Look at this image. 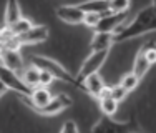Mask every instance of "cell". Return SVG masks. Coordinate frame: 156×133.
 Returning a JSON list of instances; mask_svg holds the SVG:
<instances>
[{
	"label": "cell",
	"instance_id": "obj_5",
	"mask_svg": "<svg viewBox=\"0 0 156 133\" xmlns=\"http://www.w3.org/2000/svg\"><path fill=\"white\" fill-rule=\"evenodd\" d=\"M0 82L5 85L10 92H15L20 97H30L32 95V88H28L23 83L20 73L10 70L9 66H5L3 63H0Z\"/></svg>",
	"mask_w": 156,
	"mask_h": 133
},
{
	"label": "cell",
	"instance_id": "obj_28",
	"mask_svg": "<svg viewBox=\"0 0 156 133\" xmlns=\"http://www.w3.org/2000/svg\"><path fill=\"white\" fill-rule=\"evenodd\" d=\"M151 5H153V9L156 10V0H151Z\"/></svg>",
	"mask_w": 156,
	"mask_h": 133
},
{
	"label": "cell",
	"instance_id": "obj_12",
	"mask_svg": "<svg viewBox=\"0 0 156 133\" xmlns=\"http://www.w3.org/2000/svg\"><path fill=\"white\" fill-rule=\"evenodd\" d=\"M106 87H108V85H106L105 80L100 77V73H95V75L87 77V78L81 82V90L87 92L90 97H93V98H96V100L101 97L103 90H105Z\"/></svg>",
	"mask_w": 156,
	"mask_h": 133
},
{
	"label": "cell",
	"instance_id": "obj_4",
	"mask_svg": "<svg viewBox=\"0 0 156 133\" xmlns=\"http://www.w3.org/2000/svg\"><path fill=\"white\" fill-rule=\"evenodd\" d=\"M108 55H110V50L91 52V53L88 55L87 58H85V62L81 63L80 70H78V73H76L78 82L81 83L85 78H87V77L95 75V73H100L101 66L105 65V62H106V60H108Z\"/></svg>",
	"mask_w": 156,
	"mask_h": 133
},
{
	"label": "cell",
	"instance_id": "obj_18",
	"mask_svg": "<svg viewBox=\"0 0 156 133\" xmlns=\"http://www.w3.org/2000/svg\"><path fill=\"white\" fill-rule=\"evenodd\" d=\"M150 68H151V65L148 63V60H146V57H144L143 50L140 49L138 52H136V55H135V60H133L131 72L135 73V75L138 77L140 80H143L144 77H146V73L150 72Z\"/></svg>",
	"mask_w": 156,
	"mask_h": 133
},
{
	"label": "cell",
	"instance_id": "obj_27",
	"mask_svg": "<svg viewBox=\"0 0 156 133\" xmlns=\"http://www.w3.org/2000/svg\"><path fill=\"white\" fill-rule=\"evenodd\" d=\"M3 38H5V27H0V45H2Z\"/></svg>",
	"mask_w": 156,
	"mask_h": 133
},
{
	"label": "cell",
	"instance_id": "obj_7",
	"mask_svg": "<svg viewBox=\"0 0 156 133\" xmlns=\"http://www.w3.org/2000/svg\"><path fill=\"white\" fill-rule=\"evenodd\" d=\"M53 97H55V95L51 93V92L48 90L47 87H37V88H33V90H32V95H30V97H22V100L27 103L30 110L37 112V110L47 106L48 103L53 100Z\"/></svg>",
	"mask_w": 156,
	"mask_h": 133
},
{
	"label": "cell",
	"instance_id": "obj_16",
	"mask_svg": "<svg viewBox=\"0 0 156 133\" xmlns=\"http://www.w3.org/2000/svg\"><path fill=\"white\" fill-rule=\"evenodd\" d=\"M113 43H115V37H113V33L95 32V33H93V38H91V42H90V52L110 50Z\"/></svg>",
	"mask_w": 156,
	"mask_h": 133
},
{
	"label": "cell",
	"instance_id": "obj_26",
	"mask_svg": "<svg viewBox=\"0 0 156 133\" xmlns=\"http://www.w3.org/2000/svg\"><path fill=\"white\" fill-rule=\"evenodd\" d=\"M7 92H10V90H9V88H7V87H5V85H3L2 82H0V98H2L3 95L7 93Z\"/></svg>",
	"mask_w": 156,
	"mask_h": 133
},
{
	"label": "cell",
	"instance_id": "obj_29",
	"mask_svg": "<svg viewBox=\"0 0 156 133\" xmlns=\"http://www.w3.org/2000/svg\"><path fill=\"white\" fill-rule=\"evenodd\" d=\"M129 133H140V131H138V130H135V131H129Z\"/></svg>",
	"mask_w": 156,
	"mask_h": 133
},
{
	"label": "cell",
	"instance_id": "obj_13",
	"mask_svg": "<svg viewBox=\"0 0 156 133\" xmlns=\"http://www.w3.org/2000/svg\"><path fill=\"white\" fill-rule=\"evenodd\" d=\"M22 17L23 15H22L18 0H7L5 10H3V27H12V25L20 20Z\"/></svg>",
	"mask_w": 156,
	"mask_h": 133
},
{
	"label": "cell",
	"instance_id": "obj_22",
	"mask_svg": "<svg viewBox=\"0 0 156 133\" xmlns=\"http://www.w3.org/2000/svg\"><path fill=\"white\" fill-rule=\"evenodd\" d=\"M110 95H111V98H115L118 103H121L126 97H128V92H126L120 83H115L113 87H110Z\"/></svg>",
	"mask_w": 156,
	"mask_h": 133
},
{
	"label": "cell",
	"instance_id": "obj_20",
	"mask_svg": "<svg viewBox=\"0 0 156 133\" xmlns=\"http://www.w3.org/2000/svg\"><path fill=\"white\" fill-rule=\"evenodd\" d=\"M140 82H141V80L138 78V77H136L133 72H129V73H125V75L120 78V82H118V83H120L121 87L128 92V93H131V92H135L136 88H138Z\"/></svg>",
	"mask_w": 156,
	"mask_h": 133
},
{
	"label": "cell",
	"instance_id": "obj_8",
	"mask_svg": "<svg viewBox=\"0 0 156 133\" xmlns=\"http://www.w3.org/2000/svg\"><path fill=\"white\" fill-rule=\"evenodd\" d=\"M0 63H3L5 66H9L10 70L20 73L23 70V58H22L20 49L15 47H3L0 45Z\"/></svg>",
	"mask_w": 156,
	"mask_h": 133
},
{
	"label": "cell",
	"instance_id": "obj_21",
	"mask_svg": "<svg viewBox=\"0 0 156 133\" xmlns=\"http://www.w3.org/2000/svg\"><path fill=\"white\" fill-rule=\"evenodd\" d=\"M110 2V12L113 13H128L131 7V0H108Z\"/></svg>",
	"mask_w": 156,
	"mask_h": 133
},
{
	"label": "cell",
	"instance_id": "obj_14",
	"mask_svg": "<svg viewBox=\"0 0 156 133\" xmlns=\"http://www.w3.org/2000/svg\"><path fill=\"white\" fill-rule=\"evenodd\" d=\"M85 13H96V15H108L110 12V2L108 0H87V2L78 3Z\"/></svg>",
	"mask_w": 156,
	"mask_h": 133
},
{
	"label": "cell",
	"instance_id": "obj_23",
	"mask_svg": "<svg viewBox=\"0 0 156 133\" xmlns=\"http://www.w3.org/2000/svg\"><path fill=\"white\" fill-rule=\"evenodd\" d=\"M100 18H101V15H96V13H85V22H83V25L93 30L96 25H98Z\"/></svg>",
	"mask_w": 156,
	"mask_h": 133
},
{
	"label": "cell",
	"instance_id": "obj_3",
	"mask_svg": "<svg viewBox=\"0 0 156 133\" xmlns=\"http://www.w3.org/2000/svg\"><path fill=\"white\" fill-rule=\"evenodd\" d=\"M135 130H138V128H136V123L133 121V118L126 121H118L113 117L106 115H101L100 120L91 127V133H129Z\"/></svg>",
	"mask_w": 156,
	"mask_h": 133
},
{
	"label": "cell",
	"instance_id": "obj_9",
	"mask_svg": "<svg viewBox=\"0 0 156 133\" xmlns=\"http://www.w3.org/2000/svg\"><path fill=\"white\" fill-rule=\"evenodd\" d=\"M55 13L68 25H83L85 22V12L78 5H60L55 9Z\"/></svg>",
	"mask_w": 156,
	"mask_h": 133
},
{
	"label": "cell",
	"instance_id": "obj_24",
	"mask_svg": "<svg viewBox=\"0 0 156 133\" xmlns=\"http://www.w3.org/2000/svg\"><path fill=\"white\" fill-rule=\"evenodd\" d=\"M60 133H80V131H78V125L75 123V121L68 120V121H65V123H63Z\"/></svg>",
	"mask_w": 156,
	"mask_h": 133
},
{
	"label": "cell",
	"instance_id": "obj_6",
	"mask_svg": "<svg viewBox=\"0 0 156 133\" xmlns=\"http://www.w3.org/2000/svg\"><path fill=\"white\" fill-rule=\"evenodd\" d=\"M128 13H108L100 18L98 25L93 28V32H101V33H116L121 27L128 22Z\"/></svg>",
	"mask_w": 156,
	"mask_h": 133
},
{
	"label": "cell",
	"instance_id": "obj_1",
	"mask_svg": "<svg viewBox=\"0 0 156 133\" xmlns=\"http://www.w3.org/2000/svg\"><path fill=\"white\" fill-rule=\"evenodd\" d=\"M151 32H156V10L153 9V5H148L141 9L138 13H135V17L129 18L113 37L115 43H120Z\"/></svg>",
	"mask_w": 156,
	"mask_h": 133
},
{
	"label": "cell",
	"instance_id": "obj_15",
	"mask_svg": "<svg viewBox=\"0 0 156 133\" xmlns=\"http://www.w3.org/2000/svg\"><path fill=\"white\" fill-rule=\"evenodd\" d=\"M98 106H100V110H101V115H106V117H113L115 113L118 112L120 103H118L115 98H111L110 87H106L105 90H103L101 97L98 98Z\"/></svg>",
	"mask_w": 156,
	"mask_h": 133
},
{
	"label": "cell",
	"instance_id": "obj_2",
	"mask_svg": "<svg viewBox=\"0 0 156 133\" xmlns=\"http://www.w3.org/2000/svg\"><path fill=\"white\" fill-rule=\"evenodd\" d=\"M32 63L37 65L40 70H43V72H48L55 80H58V82L68 83V85H72V87L80 88L81 90V83L78 82L76 75L73 77L65 66H63L62 63H58L57 60H53V58L42 57V55H35V57H32Z\"/></svg>",
	"mask_w": 156,
	"mask_h": 133
},
{
	"label": "cell",
	"instance_id": "obj_17",
	"mask_svg": "<svg viewBox=\"0 0 156 133\" xmlns=\"http://www.w3.org/2000/svg\"><path fill=\"white\" fill-rule=\"evenodd\" d=\"M20 77L23 80V83L27 85L28 88H37L40 87V77H42V70L37 65L30 63L28 66H23V70L20 72Z\"/></svg>",
	"mask_w": 156,
	"mask_h": 133
},
{
	"label": "cell",
	"instance_id": "obj_10",
	"mask_svg": "<svg viewBox=\"0 0 156 133\" xmlns=\"http://www.w3.org/2000/svg\"><path fill=\"white\" fill-rule=\"evenodd\" d=\"M72 103H73V100H72L70 95H66V93H57L53 97V100H51L47 106L37 110V113H38V115H45V117H53V115L62 113L63 110H66L70 105H72Z\"/></svg>",
	"mask_w": 156,
	"mask_h": 133
},
{
	"label": "cell",
	"instance_id": "obj_25",
	"mask_svg": "<svg viewBox=\"0 0 156 133\" xmlns=\"http://www.w3.org/2000/svg\"><path fill=\"white\" fill-rule=\"evenodd\" d=\"M53 80H55V78L50 75V73H48V72H43V70H42V77H40V87H47V88H48Z\"/></svg>",
	"mask_w": 156,
	"mask_h": 133
},
{
	"label": "cell",
	"instance_id": "obj_11",
	"mask_svg": "<svg viewBox=\"0 0 156 133\" xmlns=\"http://www.w3.org/2000/svg\"><path fill=\"white\" fill-rule=\"evenodd\" d=\"M48 35H50L48 27H45V25H33L27 33L17 37V40H18V43H20V47L37 45V43H43L45 40H48Z\"/></svg>",
	"mask_w": 156,
	"mask_h": 133
},
{
	"label": "cell",
	"instance_id": "obj_19",
	"mask_svg": "<svg viewBox=\"0 0 156 133\" xmlns=\"http://www.w3.org/2000/svg\"><path fill=\"white\" fill-rule=\"evenodd\" d=\"M32 27H33L32 22L28 20L27 17H22L20 20L15 22V23L12 25V27H5V28L9 30L10 35H13V37H20V35H23V33H27Z\"/></svg>",
	"mask_w": 156,
	"mask_h": 133
}]
</instances>
